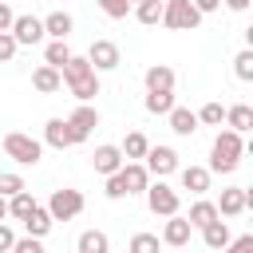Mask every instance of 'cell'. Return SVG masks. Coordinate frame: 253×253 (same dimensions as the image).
I'll return each mask as SVG.
<instances>
[{"mask_svg":"<svg viewBox=\"0 0 253 253\" xmlns=\"http://www.w3.org/2000/svg\"><path fill=\"white\" fill-rule=\"evenodd\" d=\"M59 79H63V87H67L79 103H91V99L99 95V71L87 63V55H71V59L59 67Z\"/></svg>","mask_w":253,"mask_h":253,"instance_id":"1","label":"cell"},{"mask_svg":"<svg viewBox=\"0 0 253 253\" xmlns=\"http://www.w3.org/2000/svg\"><path fill=\"white\" fill-rule=\"evenodd\" d=\"M241 154H245V138L237 134V130H217V138H213V146H210V174H233L237 166H241Z\"/></svg>","mask_w":253,"mask_h":253,"instance_id":"2","label":"cell"},{"mask_svg":"<svg viewBox=\"0 0 253 253\" xmlns=\"http://www.w3.org/2000/svg\"><path fill=\"white\" fill-rule=\"evenodd\" d=\"M4 154H8L16 166H36V162L43 158V142L32 138V134H24V130H8V134H4Z\"/></svg>","mask_w":253,"mask_h":253,"instance_id":"3","label":"cell"},{"mask_svg":"<svg viewBox=\"0 0 253 253\" xmlns=\"http://www.w3.org/2000/svg\"><path fill=\"white\" fill-rule=\"evenodd\" d=\"M158 24H166L170 32H194L202 24V12L194 8V0H166Z\"/></svg>","mask_w":253,"mask_h":253,"instance_id":"4","label":"cell"},{"mask_svg":"<svg viewBox=\"0 0 253 253\" xmlns=\"http://www.w3.org/2000/svg\"><path fill=\"white\" fill-rule=\"evenodd\" d=\"M47 213H51V221H71V217H79V213H83V194L71 190V186L51 190V198H47Z\"/></svg>","mask_w":253,"mask_h":253,"instance_id":"5","label":"cell"},{"mask_svg":"<svg viewBox=\"0 0 253 253\" xmlns=\"http://www.w3.org/2000/svg\"><path fill=\"white\" fill-rule=\"evenodd\" d=\"M142 194H146V206H150V213H154V217H170V213H178V206H182L178 190H170L162 178H158V182H150Z\"/></svg>","mask_w":253,"mask_h":253,"instance_id":"6","label":"cell"},{"mask_svg":"<svg viewBox=\"0 0 253 253\" xmlns=\"http://www.w3.org/2000/svg\"><path fill=\"white\" fill-rule=\"evenodd\" d=\"M142 166H146L150 178H166V174H174L182 162H178V150H174V146H150V150L142 154Z\"/></svg>","mask_w":253,"mask_h":253,"instance_id":"7","label":"cell"},{"mask_svg":"<svg viewBox=\"0 0 253 253\" xmlns=\"http://www.w3.org/2000/svg\"><path fill=\"white\" fill-rule=\"evenodd\" d=\"M67 126H71V142L79 146V142H87V138H91V130L99 126V111H95L91 103H79V107L67 115Z\"/></svg>","mask_w":253,"mask_h":253,"instance_id":"8","label":"cell"},{"mask_svg":"<svg viewBox=\"0 0 253 253\" xmlns=\"http://www.w3.org/2000/svg\"><path fill=\"white\" fill-rule=\"evenodd\" d=\"M213 206H217V217H241V213L253 206V190L229 186V190H221V198H217Z\"/></svg>","mask_w":253,"mask_h":253,"instance_id":"9","label":"cell"},{"mask_svg":"<svg viewBox=\"0 0 253 253\" xmlns=\"http://www.w3.org/2000/svg\"><path fill=\"white\" fill-rule=\"evenodd\" d=\"M8 32H12V40H16L20 47H36V43H43V20H40V16H16Z\"/></svg>","mask_w":253,"mask_h":253,"instance_id":"10","label":"cell"},{"mask_svg":"<svg viewBox=\"0 0 253 253\" xmlns=\"http://www.w3.org/2000/svg\"><path fill=\"white\" fill-rule=\"evenodd\" d=\"M87 63H91L95 71H115V67L123 63L119 43H111V40H95V43L87 47Z\"/></svg>","mask_w":253,"mask_h":253,"instance_id":"11","label":"cell"},{"mask_svg":"<svg viewBox=\"0 0 253 253\" xmlns=\"http://www.w3.org/2000/svg\"><path fill=\"white\" fill-rule=\"evenodd\" d=\"M123 150L115 146V142H103V146H95V154H91V166H95V174H115V170H123Z\"/></svg>","mask_w":253,"mask_h":253,"instance_id":"12","label":"cell"},{"mask_svg":"<svg viewBox=\"0 0 253 253\" xmlns=\"http://www.w3.org/2000/svg\"><path fill=\"white\" fill-rule=\"evenodd\" d=\"M190 233H194V225L182 217V213H170L166 217V225H162V245H174V249H182V245H190Z\"/></svg>","mask_w":253,"mask_h":253,"instance_id":"13","label":"cell"},{"mask_svg":"<svg viewBox=\"0 0 253 253\" xmlns=\"http://www.w3.org/2000/svg\"><path fill=\"white\" fill-rule=\"evenodd\" d=\"M43 146H51V150H67V146H75V142H71V126H67V119H47V123H43Z\"/></svg>","mask_w":253,"mask_h":253,"instance_id":"14","label":"cell"},{"mask_svg":"<svg viewBox=\"0 0 253 253\" xmlns=\"http://www.w3.org/2000/svg\"><path fill=\"white\" fill-rule=\"evenodd\" d=\"M119 178H123V190H126V198H130V194H142V190L150 186V174H146V166H142V162H123Z\"/></svg>","mask_w":253,"mask_h":253,"instance_id":"15","label":"cell"},{"mask_svg":"<svg viewBox=\"0 0 253 253\" xmlns=\"http://www.w3.org/2000/svg\"><path fill=\"white\" fill-rule=\"evenodd\" d=\"M20 225H24V233H28V237H47L55 221H51L47 206H40V202H36V206H32V213H28V217H24Z\"/></svg>","mask_w":253,"mask_h":253,"instance_id":"16","label":"cell"},{"mask_svg":"<svg viewBox=\"0 0 253 253\" xmlns=\"http://www.w3.org/2000/svg\"><path fill=\"white\" fill-rule=\"evenodd\" d=\"M142 83H146V91H174V67L150 63V67L142 71Z\"/></svg>","mask_w":253,"mask_h":253,"instance_id":"17","label":"cell"},{"mask_svg":"<svg viewBox=\"0 0 253 253\" xmlns=\"http://www.w3.org/2000/svg\"><path fill=\"white\" fill-rule=\"evenodd\" d=\"M178 174H182V190H190L194 198H202L210 190V170L206 166H178Z\"/></svg>","mask_w":253,"mask_h":253,"instance_id":"18","label":"cell"},{"mask_svg":"<svg viewBox=\"0 0 253 253\" xmlns=\"http://www.w3.org/2000/svg\"><path fill=\"white\" fill-rule=\"evenodd\" d=\"M32 87H36L40 95H55V91L63 87V79H59V67H47V63H40V67L32 71Z\"/></svg>","mask_w":253,"mask_h":253,"instance_id":"19","label":"cell"},{"mask_svg":"<svg viewBox=\"0 0 253 253\" xmlns=\"http://www.w3.org/2000/svg\"><path fill=\"white\" fill-rule=\"evenodd\" d=\"M225 126L237 130V134H249V130H253V107H249V103H233V107H225Z\"/></svg>","mask_w":253,"mask_h":253,"instance_id":"20","label":"cell"},{"mask_svg":"<svg viewBox=\"0 0 253 253\" xmlns=\"http://www.w3.org/2000/svg\"><path fill=\"white\" fill-rule=\"evenodd\" d=\"M166 119H170V130H174V134H182V138H190V134L198 130V115H194L190 107H178V103H174Z\"/></svg>","mask_w":253,"mask_h":253,"instance_id":"21","label":"cell"},{"mask_svg":"<svg viewBox=\"0 0 253 253\" xmlns=\"http://www.w3.org/2000/svg\"><path fill=\"white\" fill-rule=\"evenodd\" d=\"M71 28H75V20L67 12H47L43 16V36H51V40H67Z\"/></svg>","mask_w":253,"mask_h":253,"instance_id":"22","label":"cell"},{"mask_svg":"<svg viewBox=\"0 0 253 253\" xmlns=\"http://www.w3.org/2000/svg\"><path fill=\"white\" fill-rule=\"evenodd\" d=\"M229 237H233V233H229V221H221V217L210 221V225H202V241H206V249H225Z\"/></svg>","mask_w":253,"mask_h":253,"instance_id":"23","label":"cell"},{"mask_svg":"<svg viewBox=\"0 0 253 253\" xmlns=\"http://www.w3.org/2000/svg\"><path fill=\"white\" fill-rule=\"evenodd\" d=\"M75 253H111V241L103 229H83L75 241Z\"/></svg>","mask_w":253,"mask_h":253,"instance_id":"24","label":"cell"},{"mask_svg":"<svg viewBox=\"0 0 253 253\" xmlns=\"http://www.w3.org/2000/svg\"><path fill=\"white\" fill-rule=\"evenodd\" d=\"M119 150H123V158H126V162H142V154L150 150V138H146L142 130H130V134L123 138V146H119Z\"/></svg>","mask_w":253,"mask_h":253,"instance_id":"25","label":"cell"},{"mask_svg":"<svg viewBox=\"0 0 253 253\" xmlns=\"http://www.w3.org/2000/svg\"><path fill=\"white\" fill-rule=\"evenodd\" d=\"M186 221H190L194 229H202V225H210V221H217V206H213V202H206V198H198V202L190 206V213H186Z\"/></svg>","mask_w":253,"mask_h":253,"instance_id":"26","label":"cell"},{"mask_svg":"<svg viewBox=\"0 0 253 253\" xmlns=\"http://www.w3.org/2000/svg\"><path fill=\"white\" fill-rule=\"evenodd\" d=\"M130 12H134V20H138V24L154 28V24L162 20V0H138V4H130Z\"/></svg>","mask_w":253,"mask_h":253,"instance_id":"27","label":"cell"},{"mask_svg":"<svg viewBox=\"0 0 253 253\" xmlns=\"http://www.w3.org/2000/svg\"><path fill=\"white\" fill-rule=\"evenodd\" d=\"M32 206H36V198H32V190L24 186L20 194H12V198H8V217H16V221H24V217L32 213Z\"/></svg>","mask_w":253,"mask_h":253,"instance_id":"28","label":"cell"},{"mask_svg":"<svg viewBox=\"0 0 253 253\" xmlns=\"http://www.w3.org/2000/svg\"><path fill=\"white\" fill-rule=\"evenodd\" d=\"M142 107H146L150 115H170V107H174V91H146Z\"/></svg>","mask_w":253,"mask_h":253,"instance_id":"29","label":"cell"},{"mask_svg":"<svg viewBox=\"0 0 253 253\" xmlns=\"http://www.w3.org/2000/svg\"><path fill=\"white\" fill-rule=\"evenodd\" d=\"M71 59V47H67V40H51L47 47H43V63L47 67H63Z\"/></svg>","mask_w":253,"mask_h":253,"instance_id":"30","label":"cell"},{"mask_svg":"<svg viewBox=\"0 0 253 253\" xmlns=\"http://www.w3.org/2000/svg\"><path fill=\"white\" fill-rule=\"evenodd\" d=\"M233 75H237L241 83H253V47H241V51L233 55Z\"/></svg>","mask_w":253,"mask_h":253,"instance_id":"31","label":"cell"},{"mask_svg":"<svg viewBox=\"0 0 253 253\" xmlns=\"http://www.w3.org/2000/svg\"><path fill=\"white\" fill-rule=\"evenodd\" d=\"M158 233H134L130 237V245H126V253H158Z\"/></svg>","mask_w":253,"mask_h":253,"instance_id":"32","label":"cell"},{"mask_svg":"<svg viewBox=\"0 0 253 253\" xmlns=\"http://www.w3.org/2000/svg\"><path fill=\"white\" fill-rule=\"evenodd\" d=\"M198 115V123H206V126H221L225 123V107L221 103H206L202 111H194Z\"/></svg>","mask_w":253,"mask_h":253,"instance_id":"33","label":"cell"},{"mask_svg":"<svg viewBox=\"0 0 253 253\" xmlns=\"http://www.w3.org/2000/svg\"><path fill=\"white\" fill-rule=\"evenodd\" d=\"M20 190H24V178L12 174V170H4V174H0V198H12V194H20Z\"/></svg>","mask_w":253,"mask_h":253,"instance_id":"34","label":"cell"},{"mask_svg":"<svg viewBox=\"0 0 253 253\" xmlns=\"http://www.w3.org/2000/svg\"><path fill=\"white\" fill-rule=\"evenodd\" d=\"M99 8H103V16H111V20H126L130 0H99Z\"/></svg>","mask_w":253,"mask_h":253,"instance_id":"35","label":"cell"},{"mask_svg":"<svg viewBox=\"0 0 253 253\" xmlns=\"http://www.w3.org/2000/svg\"><path fill=\"white\" fill-rule=\"evenodd\" d=\"M12 253H47L43 249V237H16V245H12Z\"/></svg>","mask_w":253,"mask_h":253,"instance_id":"36","label":"cell"},{"mask_svg":"<svg viewBox=\"0 0 253 253\" xmlns=\"http://www.w3.org/2000/svg\"><path fill=\"white\" fill-rule=\"evenodd\" d=\"M16 51H20V43L12 40V32H0V63H12Z\"/></svg>","mask_w":253,"mask_h":253,"instance_id":"37","label":"cell"},{"mask_svg":"<svg viewBox=\"0 0 253 253\" xmlns=\"http://www.w3.org/2000/svg\"><path fill=\"white\" fill-rule=\"evenodd\" d=\"M103 194H107L111 202L126 198V190H123V178H119V170H115V174H107V186H103Z\"/></svg>","mask_w":253,"mask_h":253,"instance_id":"38","label":"cell"},{"mask_svg":"<svg viewBox=\"0 0 253 253\" xmlns=\"http://www.w3.org/2000/svg\"><path fill=\"white\" fill-rule=\"evenodd\" d=\"M221 253H253V233H241V237H229V245Z\"/></svg>","mask_w":253,"mask_h":253,"instance_id":"39","label":"cell"},{"mask_svg":"<svg viewBox=\"0 0 253 253\" xmlns=\"http://www.w3.org/2000/svg\"><path fill=\"white\" fill-rule=\"evenodd\" d=\"M12 245H16V233L0 221V253H12Z\"/></svg>","mask_w":253,"mask_h":253,"instance_id":"40","label":"cell"},{"mask_svg":"<svg viewBox=\"0 0 253 253\" xmlns=\"http://www.w3.org/2000/svg\"><path fill=\"white\" fill-rule=\"evenodd\" d=\"M12 20H16V12L8 8V0H0V32H8V28H12Z\"/></svg>","mask_w":253,"mask_h":253,"instance_id":"41","label":"cell"},{"mask_svg":"<svg viewBox=\"0 0 253 253\" xmlns=\"http://www.w3.org/2000/svg\"><path fill=\"white\" fill-rule=\"evenodd\" d=\"M194 8H198L202 16H210V12H217V8H221V0H194Z\"/></svg>","mask_w":253,"mask_h":253,"instance_id":"42","label":"cell"},{"mask_svg":"<svg viewBox=\"0 0 253 253\" xmlns=\"http://www.w3.org/2000/svg\"><path fill=\"white\" fill-rule=\"evenodd\" d=\"M221 4H225L229 12H245V8H249V0H221Z\"/></svg>","mask_w":253,"mask_h":253,"instance_id":"43","label":"cell"},{"mask_svg":"<svg viewBox=\"0 0 253 253\" xmlns=\"http://www.w3.org/2000/svg\"><path fill=\"white\" fill-rule=\"evenodd\" d=\"M8 217V198H0V221Z\"/></svg>","mask_w":253,"mask_h":253,"instance_id":"44","label":"cell"},{"mask_svg":"<svg viewBox=\"0 0 253 253\" xmlns=\"http://www.w3.org/2000/svg\"><path fill=\"white\" fill-rule=\"evenodd\" d=\"M130 4H138V0H130Z\"/></svg>","mask_w":253,"mask_h":253,"instance_id":"45","label":"cell"},{"mask_svg":"<svg viewBox=\"0 0 253 253\" xmlns=\"http://www.w3.org/2000/svg\"><path fill=\"white\" fill-rule=\"evenodd\" d=\"M162 4H166V0H162Z\"/></svg>","mask_w":253,"mask_h":253,"instance_id":"46","label":"cell"}]
</instances>
